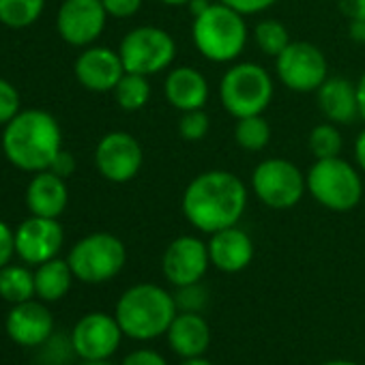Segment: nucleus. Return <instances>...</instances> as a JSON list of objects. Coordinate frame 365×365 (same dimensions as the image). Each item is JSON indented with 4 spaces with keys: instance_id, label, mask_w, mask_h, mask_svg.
I'll return each instance as SVG.
<instances>
[{
    "instance_id": "17",
    "label": "nucleus",
    "mask_w": 365,
    "mask_h": 365,
    "mask_svg": "<svg viewBox=\"0 0 365 365\" xmlns=\"http://www.w3.org/2000/svg\"><path fill=\"white\" fill-rule=\"evenodd\" d=\"M123 76H125V67L120 54L110 48H88L76 61L78 82L93 93L114 91Z\"/></svg>"
},
{
    "instance_id": "46",
    "label": "nucleus",
    "mask_w": 365,
    "mask_h": 365,
    "mask_svg": "<svg viewBox=\"0 0 365 365\" xmlns=\"http://www.w3.org/2000/svg\"><path fill=\"white\" fill-rule=\"evenodd\" d=\"M82 365H114L110 359H93V361H82Z\"/></svg>"
},
{
    "instance_id": "37",
    "label": "nucleus",
    "mask_w": 365,
    "mask_h": 365,
    "mask_svg": "<svg viewBox=\"0 0 365 365\" xmlns=\"http://www.w3.org/2000/svg\"><path fill=\"white\" fill-rule=\"evenodd\" d=\"M16 254V232L0 220V269L7 267L11 256Z\"/></svg>"
},
{
    "instance_id": "27",
    "label": "nucleus",
    "mask_w": 365,
    "mask_h": 365,
    "mask_svg": "<svg viewBox=\"0 0 365 365\" xmlns=\"http://www.w3.org/2000/svg\"><path fill=\"white\" fill-rule=\"evenodd\" d=\"M46 7V0H0V22L9 29L35 24Z\"/></svg>"
},
{
    "instance_id": "34",
    "label": "nucleus",
    "mask_w": 365,
    "mask_h": 365,
    "mask_svg": "<svg viewBox=\"0 0 365 365\" xmlns=\"http://www.w3.org/2000/svg\"><path fill=\"white\" fill-rule=\"evenodd\" d=\"M220 3L232 7L241 16H258V14H264L271 7H275L279 0H220Z\"/></svg>"
},
{
    "instance_id": "11",
    "label": "nucleus",
    "mask_w": 365,
    "mask_h": 365,
    "mask_svg": "<svg viewBox=\"0 0 365 365\" xmlns=\"http://www.w3.org/2000/svg\"><path fill=\"white\" fill-rule=\"evenodd\" d=\"M95 163L103 178L112 182L133 180L144 163L140 142L127 131L106 133L95 148Z\"/></svg>"
},
{
    "instance_id": "14",
    "label": "nucleus",
    "mask_w": 365,
    "mask_h": 365,
    "mask_svg": "<svg viewBox=\"0 0 365 365\" xmlns=\"http://www.w3.org/2000/svg\"><path fill=\"white\" fill-rule=\"evenodd\" d=\"M108 11L101 0H65L58 9V35L76 48L91 46L106 29Z\"/></svg>"
},
{
    "instance_id": "6",
    "label": "nucleus",
    "mask_w": 365,
    "mask_h": 365,
    "mask_svg": "<svg viewBox=\"0 0 365 365\" xmlns=\"http://www.w3.org/2000/svg\"><path fill=\"white\" fill-rule=\"evenodd\" d=\"M273 78L258 63H237L220 80V101L235 118L262 114L273 99Z\"/></svg>"
},
{
    "instance_id": "39",
    "label": "nucleus",
    "mask_w": 365,
    "mask_h": 365,
    "mask_svg": "<svg viewBox=\"0 0 365 365\" xmlns=\"http://www.w3.org/2000/svg\"><path fill=\"white\" fill-rule=\"evenodd\" d=\"M339 14L352 20H365V0H337Z\"/></svg>"
},
{
    "instance_id": "21",
    "label": "nucleus",
    "mask_w": 365,
    "mask_h": 365,
    "mask_svg": "<svg viewBox=\"0 0 365 365\" xmlns=\"http://www.w3.org/2000/svg\"><path fill=\"white\" fill-rule=\"evenodd\" d=\"M316 101L322 116L335 125H350L359 116L356 84L346 78H327L316 91Z\"/></svg>"
},
{
    "instance_id": "38",
    "label": "nucleus",
    "mask_w": 365,
    "mask_h": 365,
    "mask_svg": "<svg viewBox=\"0 0 365 365\" xmlns=\"http://www.w3.org/2000/svg\"><path fill=\"white\" fill-rule=\"evenodd\" d=\"M50 170H52L54 174H58V176L67 178V176H71V174H73V170H76V157H73L69 150L61 148V153L54 157V161H52Z\"/></svg>"
},
{
    "instance_id": "31",
    "label": "nucleus",
    "mask_w": 365,
    "mask_h": 365,
    "mask_svg": "<svg viewBox=\"0 0 365 365\" xmlns=\"http://www.w3.org/2000/svg\"><path fill=\"white\" fill-rule=\"evenodd\" d=\"M211 129V118L205 110H192V112H182L178 120V133L182 140L187 142H200L207 138Z\"/></svg>"
},
{
    "instance_id": "26",
    "label": "nucleus",
    "mask_w": 365,
    "mask_h": 365,
    "mask_svg": "<svg viewBox=\"0 0 365 365\" xmlns=\"http://www.w3.org/2000/svg\"><path fill=\"white\" fill-rule=\"evenodd\" d=\"M114 97H116V103L125 112H138V110H142L148 103V99H150L148 78L146 76H140V73L125 71V76L120 78V82L114 88Z\"/></svg>"
},
{
    "instance_id": "35",
    "label": "nucleus",
    "mask_w": 365,
    "mask_h": 365,
    "mask_svg": "<svg viewBox=\"0 0 365 365\" xmlns=\"http://www.w3.org/2000/svg\"><path fill=\"white\" fill-rule=\"evenodd\" d=\"M101 3L112 18H131L142 9V0H101Z\"/></svg>"
},
{
    "instance_id": "45",
    "label": "nucleus",
    "mask_w": 365,
    "mask_h": 365,
    "mask_svg": "<svg viewBox=\"0 0 365 365\" xmlns=\"http://www.w3.org/2000/svg\"><path fill=\"white\" fill-rule=\"evenodd\" d=\"M159 3H163L165 7H187L192 0H159Z\"/></svg>"
},
{
    "instance_id": "42",
    "label": "nucleus",
    "mask_w": 365,
    "mask_h": 365,
    "mask_svg": "<svg viewBox=\"0 0 365 365\" xmlns=\"http://www.w3.org/2000/svg\"><path fill=\"white\" fill-rule=\"evenodd\" d=\"M356 97H359V116L365 120V71L356 82Z\"/></svg>"
},
{
    "instance_id": "19",
    "label": "nucleus",
    "mask_w": 365,
    "mask_h": 365,
    "mask_svg": "<svg viewBox=\"0 0 365 365\" xmlns=\"http://www.w3.org/2000/svg\"><path fill=\"white\" fill-rule=\"evenodd\" d=\"M163 93L168 103L178 112L205 110L209 101V80L202 71L180 65L168 71L163 82Z\"/></svg>"
},
{
    "instance_id": "47",
    "label": "nucleus",
    "mask_w": 365,
    "mask_h": 365,
    "mask_svg": "<svg viewBox=\"0 0 365 365\" xmlns=\"http://www.w3.org/2000/svg\"><path fill=\"white\" fill-rule=\"evenodd\" d=\"M322 365H359V363L346 361V359H335V361H327V363H322Z\"/></svg>"
},
{
    "instance_id": "12",
    "label": "nucleus",
    "mask_w": 365,
    "mask_h": 365,
    "mask_svg": "<svg viewBox=\"0 0 365 365\" xmlns=\"http://www.w3.org/2000/svg\"><path fill=\"white\" fill-rule=\"evenodd\" d=\"M209 264H211L209 245L202 239L192 237V235L176 237L165 247L163 258H161L163 275L174 288L202 282Z\"/></svg>"
},
{
    "instance_id": "40",
    "label": "nucleus",
    "mask_w": 365,
    "mask_h": 365,
    "mask_svg": "<svg viewBox=\"0 0 365 365\" xmlns=\"http://www.w3.org/2000/svg\"><path fill=\"white\" fill-rule=\"evenodd\" d=\"M354 159H356V165L359 170L365 174V129L356 135L354 140Z\"/></svg>"
},
{
    "instance_id": "41",
    "label": "nucleus",
    "mask_w": 365,
    "mask_h": 365,
    "mask_svg": "<svg viewBox=\"0 0 365 365\" xmlns=\"http://www.w3.org/2000/svg\"><path fill=\"white\" fill-rule=\"evenodd\" d=\"M348 35L354 43L365 46V20H352L348 26Z\"/></svg>"
},
{
    "instance_id": "7",
    "label": "nucleus",
    "mask_w": 365,
    "mask_h": 365,
    "mask_svg": "<svg viewBox=\"0 0 365 365\" xmlns=\"http://www.w3.org/2000/svg\"><path fill=\"white\" fill-rule=\"evenodd\" d=\"M67 262L76 279L84 284H103L123 271L127 250L118 237L110 232H93L71 247Z\"/></svg>"
},
{
    "instance_id": "44",
    "label": "nucleus",
    "mask_w": 365,
    "mask_h": 365,
    "mask_svg": "<svg viewBox=\"0 0 365 365\" xmlns=\"http://www.w3.org/2000/svg\"><path fill=\"white\" fill-rule=\"evenodd\" d=\"M180 365H213V363L205 356H192V359H182Z\"/></svg>"
},
{
    "instance_id": "24",
    "label": "nucleus",
    "mask_w": 365,
    "mask_h": 365,
    "mask_svg": "<svg viewBox=\"0 0 365 365\" xmlns=\"http://www.w3.org/2000/svg\"><path fill=\"white\" fill-rule=\"evenodd\" d=\"M35 294V273L18 264H7L0 269V299L18 305L31 301Z\"/></svg>"
},
{
    "instance_id": "10",
    "label": "nucleus",
    "mask_w": 365,
    "mask_h": 365,
    "mask_svg": "<svg viewBox=\"0 0 365 365\" xmlns=\"http://www.w3.org/2000/svg\"><path fill=\"white\" fill-rule=\"evenodd\" d=\"M279 82L292 93H316L329 78V63L320 48L309 41H290L275 58Z\"/></svg>"
},
{
    "instance_id": "16",
    "label": "nucleus",
    "mask_w": 365,
    "mask_h": 365,
    "mask_svg": "<svg viewBox=\"0 0 365 365\" xmlns=\"http://www.w3.org/2000/svg\"><path fill=\"white\" fill-rule=\"evenodd\" d=\"M11 341L24 348H39L54 333V316L39 301H24L11 307L5 320Z\"/></svg>"
},
{
    "instance_id": "36",
    "label": "nucleus",
    "mask_w": 365,
    "mask_h": 365,
    "mask_svg": "<svg viewBox=\"0 0 365 365\" xmlns=\"http://www.w3.org/2000/svg\"><path fill=\"white\" fill-rule=\"evenodd\" d=\"M120 365H168V361L157 352V350H150V348H140V350H133L129 352Z\"/></svg>"
},
{
    "instance_id": "43",
    "label": "nucleus",
    "mask_w": 365,
    "mask_h": 365,
    "mask_svg": "<svg viewBox=\"0 0 365 365\" xmlns=\"http://www.w3.org/2000/svg\"><path fill=\"white\" fill-rule=\"evenodd\" d=\"M209 7H211V3H209V0H192V3L187 5L190 14H192L194 18H198L200 14H205V11H207Z\"/></svg>"
},
{
    "instance_id": "33",
    "label": "nucleus",
    "mask_w": 365,
    "mask_h": 365,
    "mask_svg": "<svg viewBox=\"0 0 365 365\" xmlns=\"http://www.w3.org/2000/svg\"><path fill=\"white\" fill-rule=\"evenodd\" d=\"M20 112V95L16 86L0 78V125H7Z\"/></svg>"
},
{
    "instance_id": "4",
    "label": "nucleus",
    "mask_w": 365,
    "mask_h": 365,
    "mask_svg": "<svg viewBox=\"0 0 365 365\" xmlns=\"http://www.w3.org/2000/svg\"><path fill=\"white\" fill-rule=\"evenodd\" d=\"M192 39L196 50L211 63L224 65L237 61L250 39L245 16L224 3H211V7L194 18Z\"/></svg>"
},
{
    "instance_id": "23",
    "label": "nucleus",
    "mask_w": 365,
    "mask_h": 365,
    "mask_svg": "<svg viewBox=\"0 0 365 365\" xmlns=\"http://www.w3.org/2000/svg\"><path fill=\"white\" fill-rule=\"evenodd\" d=\"M73 277L76 275H73L67 260L52 258V260L37 267V271H35V292L46 303L61 301L71 290Z\"/></svg>"
},
{
    "instance_id": "1",
    "label": "nucleus",
    "mask_w": 365,
    "mask_h": 365,
    "mask_svg": "<svg viewBox=\"0 0 365 365\" xmlns=\"http://www.w3.org/2000/svg\"><path fill=\"white\" fill-rule=\"evenodd\" d=\"M247 209L245 182L228 170H207L190 180L182 192L180 211L200 232L213 235L237 226Z\"/></svg>"
},
{
    "instance_id": "9",
    "label": "nucleus",
    "mask_w": 365,
    "mask_h": 365,
    "mask_svg": "<svg viewBox=\"0 0 365 365\" xmlns=\"http://www.w3.org/2000/svg\"><path fill=\"white\" fill-rule=\"evenodd\" d=\"M125 71L140 76H155L165 71L176 56L174 37L157 26H138L129 31L118 48Z\"/></svg>"
},
{
    "instance_id": "15",
    "label": "nucleus",
    "mask_w": 365,
    "mask_h": 365,
    "mask_svg": "<svg viewBox=\"0 0 365 365\" xmlns=\"http://www.w3.org/2000/svg\"><path fill=\"white\" fill-rule=\"evenodd\" d=\"M65 241L63 226L52 217L33 215L16 230V254L29 264H43L58 256Z\"/></svg>"
},
{
    "instance_id": "32",
    "label": "nucleus",
    "mask_w": 365,
    "mask_h": 365,
    "mask_svg": "<svg viewBox=\"0 0 365 365\" xmlns=\"http://www.w3.org/2000/svg\"><path fill=\"white\" fill-rule=\"evenodd\" d=\"M174 303L178 312H196L202 314V309L209 303V292L202 286V282L190 284V286H178L174 292Z\"/></svg>"
},
{
    "instance_id": "8",
    "label": "nucleus",
    "mask_w": 365,
    "mask_h": 365,
    "mask_svg": "<svg viewBox=\"0 0 365 365\" xmlns=\"http://www.w3.org/2000/svg\"><path fill=\"white\" fill-rule=\"evenodd\" d=\"M252 192L264 207L286 211L301 202L303 194L307 192V180L292 161L271 157L254 168Z\"/></svg>"
},
{
    "instance_id": "29",
    "label": "nucleus",
    "mask_w": 365,
    "mask_h": 365,
    "mask_svg": "<svg viewBox=\"0 0 365 365\" xmlns=\"http://www.w3.org/2000/svg\"><path fill=\"white\" fill-rule=\"evenodd\" d=\"M307 146L316 159H329V157H339L344 140L335 123H320L309 131Z\"/></svg>"
},
{
    "instance_id": "25",
    "label": "nucleus",
    "mask_w": 365,
    "mask_h": 365,
    "mask_svg": "<svg viewBox=\"0 0 365 365\" xmlns=\"http://www.w3.org/2000/svg\"><path fill=\"white\" fill-rule=\"evenodd\" d=\"M235 142L243 150L250 153H260L269 146L271 142V125L262 114L256 116H245L237 118L235 125Z\"/></svg>"
},
{
    "instance_id": "20",
    "label": "nucleus",
    "mask_w": 365,
    "mask_h": 365,
    "mask_svg": "<svg viewBox=\"0 0 365 365\" xmlns=\"http://www.w3.org/2000/svg\"><path fill=\"white\" fill-rule=\"evenodd\" d=\"M165 337H168V346L180 359L205 356V352L211 346V327L202 314L178 312Z\"/></svg>"
},
{
    "instance_id": "5",
    "label": "nucleus",
    "mask_w": 365,
    "mask_h": 365,
    "mask_svg": "<svg viewBox=\"0 0 365 365\" xmlns=\"http://www.w3.org/2000/svg\"><path fill=\"white\" fill-rule=\"evenodd\" d=\"M307 192L329 211H352L363 198V180L359 170L341 157L316 159L305 174Z\"/></svg>"
},
{
    "instance_id": "13",
    "label": "nucleus",
    "mask_w": 365,
    "mask_h": 365,
    "mask_svg": "<svg viewBox=\"0 0 365 365\" xmlns=\"http://www.w3.org/2000/svg\"><path fill=\"white\" fill-rule=\"evenodd\" d=\"M123 335L125 333L118 320L103 312H91L82 316L71 329V341L82 361L110 359L118 350Z\"/></svg>"
},
{
    "instance_id": "22",
    "label": "nucleus",
    "mask_w": 365,
    "mask_h": 365,
    "mask_svg": "<svg viewBox=\"0 0 365 365\" xmlns=\"http://www.w3.org/2000/svg\"><path fill=\"white\" fill-rule=\"evenodd\" d=\"M67 202H69L67 182L63 176L54 174L52 170L37 172L35 178L29 182L26 205L33 215L56 220L67 209Z\"/></svg>"
},
{
    "instance_id": "18",
    "label": "nucleus",
    "mask_w": 365,
    "mask_h": 365,
    "mask_svg": "<svg viewBox=\"0 0 365 365\" xmlns=\"http://www.w3.org/2000/svg\"><path fill=\"white\" fill-rule=\"evenodd\" d=\"M207 245L211 264L222 273H241L254 260V241L239 226L213 232Z\"/></svg>"
},
{
    "instance_id": "30",
    "label": "nucleus",
    "mask_w": 365,
    "mask_h": 365,
    "mask_svg": "<svg viewBox=\"0 0 365 365\" xmlns=\"http://www.w3.org/2000/svg\"><path fill=\"white\" fill-rule=\"evenodd\" d=\"M73 356H78V354H76V348H73V341H71V333L54 331L39 346L37 363L39 365H69Z\"/></svg>"
},
{
    "instance_id": "2",
    "label": "nucleus",
    "mask_w": 365,
    "mask_h": 365,
    "mask_svg": "<svg viewBox=\"0 0 365 365\" xmlns=\"http://www.w3.org/2000/svg\"><path fill=\"white\" fill-rule=\"evenodd\" d=\"M63 148V131L56 118L46 110L18 112L3 131V153L20 170H50Z\"/></svg>"
},
{
    "instance_id": "28",
    "label": "nucleus",
    "mask_w": 365,
    "mask_h": 365,
    "mask_svg": "<svg viewBox=\"0 0 365 365\" xmlns=\"http://www.w3.org/2000/svg\"><path fill=\"white\" fill-rule=\"evenodd\" d=\"M254 43L267 56L277 58L290 46V33L279 20H262L254 26Z\"/></svg>"
},
{
    "instance_id": "3",
    "label": "nucleus",
    "mask_w": 365,
    "mask_h": 365,
    "mask_svg": "<svg viewBox=\"0 0 365 365\" xmlns=\"http://www.w3.org/2000/svg\"><path fill=\"white\" fill-rule=\"evenodd\" d=\"M176 314L174 294L157 284H135L127 288L114 309L123 333L135 341H150L165 335Z\"/></svg>"
}]
</instances>
